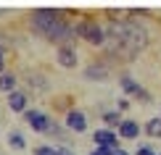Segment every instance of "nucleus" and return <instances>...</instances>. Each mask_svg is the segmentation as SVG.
Masks as SVG:
<instances>
[{"label":"nucleus","instance_id":"obj_2","mask_svg":"<svg viewBox=\"0 0 161 155\" xmlns=\"http://www.w3.org/2000/svg\"><path fill=\"white\" fill-rule=\"evenodd\" d=\"M29 29L40 34L42 39H48L56 48H64V45H74L77 34H74V21L66 18V11L58 8H35L29 13Z\"/></svg>","mask_w":161,"mask_h":155},{"label":"nucleus","instance_id":"obj_7","mask_svg":"<svg viewBox=\"0 0 161 155\" xmlns=\"http://www.w3.org/2000/svg\"><path fill=\"white\" fill-rule=\"evenodd\" d=\"M64 126L69 129V134H85V132H87V116H85V111H79V108L66 111Z\"/></svg>","mask_w":161,"mask_h":155},{"label":"nucleus","instance_id":"obj_20","mask_svg":"<svg viewBox=\"0 0 161 155\" xmlns=\"http://www.w3.org/2000/svg\"><path fill=\"white\" fill-rule=\"evenodd\" d=\"M130 105H132V103H130V97H119V100H116V111H119V113L130 111Z\"/></svg>","mask_w":161,"mask_h":155},{"label":"nucleus","instance_id":"obj_16","mask_svg":"<svg viewBox=\"0 0 161 155\" xmlns=\"http://www.w3.org/2000/svg\"><path fill=\"white\" fill-rule=\"evenodd\" d=\"M8 145H11V150H24L26 147V137L19 129H11L8 132Z\"/></svg>","mask_w":161,"mask_h":155},{"label":"nucleus","instance_id":"obj_12","mask_svg":"<svg viewBox=\"0 0 161 155\" xmlns=\"http://www.w3.org/2000/svg\"><path fill=\"white\" fill-rule=\"evenodd\" d=\"M26 90L29 92H48L50 90V84H48V76L45 74H37V71H29L26 74Z\"/></svg>","mask_w":161,"mask_h":155},{"label":"nucleus","instance_id":"obj_10","mask_svg":"<svg viewBox=\"0 0 161 155\" xmlns=\"http://www.w3.org/2000/svg\"><path fill=\"white\" fill-rule=\"evenodd\" d=\"M8 108L13 113H26L29 111V92L26 90H13L8 95Z\"/></svg>","mask_w":161,"mask_h":155},{"label":"nucleus","instance_id":"obj_4","mask_svg":"<svg viewBox=\"0 0 161 155\" xmlns=\"http://www.w3.org/2000/svg\"><path fill=\"white\" fill-rule=\"evenodd\" d=\"M119 87H122V92L127 97H135L137 103H143V105H151L153 103V95L137 82V79H132L130 74H122V76H119Z\"/></svg>","mask_w":161,"mask_h":155},{"label":"nucleus","instance_id":"obj_21","mask_svg":"<svg viewBox=\"0 0 161 155\" xmlns=\"http://www.w3.org/2000/svg\"><path fill=\"white\" fill-rule=\"evenodd\" d=\"M58 155H77V152L71 150L69 145H61V147H58Z\"/></svg>","mask_w":161,"mask_h":155},{"label":"nucleus","instance_id":"obj_5","mask_svg":"<svg viewBox=\"0 0 161 155\" xmlns=\"http://www.w3.org/2000/svg\"><path fill=\"white\" fill-rule=\"evenodd\" d=\"M24 121L29 124V129L37 132V134H48V129L53 126V118L45 111H40V108H29V111L24 113Z\"/></svg>","mask_w":161,"mask_h":155},{"label":"nucleus","instance_id":"obj_11","mask_svg":"<svg viewBox=\"0 0 161 155\" xmlns=\"http://www.w3.org/2000/svg\"><path fill=\"white\" fill-rule=\"evenodd\" d=\"M116 134H119V139H137L140 134H143V126H140L135 118H124L122 124H119Z\"/></svg>","mask_w":161,"mask_h":155},{"label":"nucleus","instance_id":"obj_3","mask_svg":"<svg viewBox=\"0 0 161 155\" xmlns=\"http://www.w3.org/2000/svg\"><path fill=\"white\" fill-rule=\"evenodd\" d=\"M74 34H77V39H85L92 48H103L106 45V29L98 18H79V21H74Z\"/></svg>","mask_w":161,"mask_h":155},{"label":"nucleus","instance_id":"obj_6","mask_svg":"<svg viewBox=\"0 0 161 155\" xmlns=\"http://www.w3.org/2000/svg\"><path fill=\"white\" fill-rule=\"evenodd\" d=\"M111 74H114V66L103 58H98V60L85 66V79L87 82H106V79H111Z\"/></svg>","mask_w":161,"mask_h":155},{"label":"nucleus","instance_id":"obj_25","mask_svg":"<svg viewBox=\"0 0 161 155\" xmlns=\"http://www.w3.org/2000/svg\"><path fill=\"white\" fill-rule=\"evenodd\" d=\"M158 155H161V150H158Z\"/></svg>","mask_w":161,"mask_h":155},{"label":"nucleus","instance_id":"obj_22","mask_svg":"<svg viewBox=\"0 0 161 155\" xmlns=\"http://www.w3.org/2000/svg\"><path fill=\"white\" fill-rule=\"evenodd\" d=\"M108 155H132V152H127V150H124V147H116V150H111Z\"/></svg>","mask_w":161,"mask_h":155},{"label":"nucleus","instance_id":"obj_24","mask_svg":"<svg viewBox=\"0 0 161 155\" xmlns=\"http://www.w3.org/2000/svg\"><path fill=\"white\" fill-rule=\"evenodd\" d=\"M87 155H98V152H95V150H92V152H87Z\"/></svg>","mask_w":161,"mask_h":155},{"label":"nucleus","instance_id":"obj_14","mask_svg":"<svg viewBox=\"0 0 161 155\" xmlns=\"http://www.w3.org/2000/svg\"><path fill=\"white\" fill-rule=\"evenodd\" d=\"M13 90H19V76H16L13 71H5V74H0V92L11 95Z\"/></svg>","mask_w":161,"mask_h":155},{"label":"nucleus","instance_id":"obj_17","mask_svg":"<svg viewBox=\"0 0 161 155\" xmlns=\"http://www.w3.org/2000/svg\"><path fill=\"white\" fill-rule=\"evenodd\" d=\"M45 137H53V139H58V142H66V137H69V129L53 121V126L48 129V134H45Z\"/></svg>","mask_w":161,"mask_h":155},{"label":"nucleus","instance_id":"obj_15","mask_svg":"<svg viewBox=\"0 0 161 155\" xmlns=\"http://www.w3.org/2000/svg\"><path fill=\"white\" fill-rule=\"evenodd\" d=\"M143 134H148L151 139H161V116L151 118V121H145V126H143Z\"/></svg>","mask_w":161,"mask_h":155},{"label":"nucleus","instance_id":"obj_18","mask_svg":"<svg viewBox=\"0 0 161 155\" xmlns=\"http://www.w3.org/2000/svg\"><path fill=\"white\" fill-rule=\"evenodd\" d=\"M32 155H58V147H53V145H40L35 147V152Z\"/></svg>","mask_w":161,"mask_h":155},{"label":"nucleus","instance_id":"obj_9","mask_svg":"<svg viewBox=\"0 0 161 155\" xmlns=\"http://www.w3.org/2000/svg\"><path fill=\"white\" fill-rule=\"evenodd\" d=\"M56 60L61 69H77L79 63V53L74 45H64V48H56Z\"/></svg>","mask_w":161,"mask_h":155},{"label":"nucleus","instance_id":"obj_23","mask_svg":"<svg viewBox=\"0 0 161 155\" xmlns=\"http://www.w3.org/2000/svg\"><path fill=\"white\" fill-rule=\"evenodd\" d=\"M0 74H5V53H0Z\"/></svg>","mask_w":161,"mask_h":155},{"label":"nucleus","instance_id":"obj_1","mask_svg":"<svg viewBox=\"0 0 161 155\" xmlns=\"http://www.w3.org/2000/svg\"><path fill=\"white\" fill-rule=\"evenodd\" d=\"M106 29V45L103 50V60H108L114 66V60L119 63H132L140 53L151 45V32L140 18H135L130 13V18H111L103 24Z\"/></svg>","mask_w":161,"mask_h":155},{"label":"nucleus","instance_id":"obj_13","mask_svg":"<svg viewBox=\"0 0 161 155\" xmlns=\"http://www.w3.org/2000/svg\"><path fill=\"white\" fill-rule=\"evenodd\" d=\"M100 118L106 121V129H114V132H116V129H119V124L124 121V116L116 111V108H108V111H103V113H100Z\"/></svg>","mask_w":161,"mask_h":155},{"label":"nucleus","instance_id":"obj_19","mask_svg":"<svg viewBox=\"0 0 161 155\" xmlns=\"http://www.w3.org/2000/svg\"><path fill=\"white\" fill-rule=\"evenodd\" d=\"M132 155H158V150H156L153 145H140V147H137V150L132 152Z\"/></svg>","mask_w":161,"mask_h":155},{"label":"nucleus","instance_id":"obj_8","mask_svg":"<svg viewBox=\"0 0 161 155\" xmlns=\"http://www.w3.org/2000/svg\"><path fill=\"white\" fill-rule=\"evenodd\" d=\"M92 145H95V147H108V150H116V147H122V139H119V134L114 132V129L100 126V129L92 132Z\"/></svg>","mask_w":161,"mask_h":155}]
</instances>
